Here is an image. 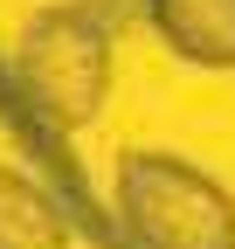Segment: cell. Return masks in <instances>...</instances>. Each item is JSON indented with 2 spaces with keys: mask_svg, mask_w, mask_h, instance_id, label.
Listing matches in <instances>:
<instances>
[{
  "mask_svg": "<svg viewBox=\"0 0 235 249\" xmlns=\"http://www.w3.org/2000/svg\"><path fill=\"white\" fill-rule=\"evenodd\" d=\"M0 249H69V208L14 166H0Z\"/></svg>",
  "mask_w": 235,
  "mask_h": 249,
  "instance_id": "obj_4",
  "label": "cell"
},
{
  "mask_svg": "<svg viewBox=\"0 0 235 249\" xmlns=\"http://www.w3.org/2000/svg\"><path fill=\"white\" fill-rule=\"evenodd\" d=\"M159 42L194 70H235V0H145Z\"/></svg>",
  "mask_w": 235,
  "mask_h": 249,
  "instance_id": "obj_3",
  "label": "cell"
},
{
  "mask_svg": "<svg viewBox=\"0 0 235 249\" xmlns=\"http://www.w3.org/2000/svg\"><path fill=\"white\" fill-rule=\"evenodd\" d=\"M111 28L76 7V0H63V7H49L28 21L21 35V55H14V97L21 111L49 124V132H76V124H90L97 104H104V83H111Z\"/></svg>",
  "mask_w": 235,
  "mask_h": 249,
  "instance_id": "obj_1",
  "label": "cell"
},
{
  "mask_svg": "<svg viewBox=\"0 0 235 249\" xmlns=\"http://www.w3.org/2000/svg\"><path fill=\"white\" fill-rule=\"evenodd\" d=\"M118 242L125 249H235V201L201 166L132 152L118 166Z\"/></svg>",
  "mask_w": 235,
  "mask_h": 249,
  "instance_id": "obj_2",
  "label": "cell"
}]
</instances>
